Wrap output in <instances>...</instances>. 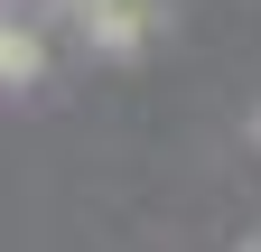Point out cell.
Masks as SVG:
<instances>
[{"label": "cell", "mask_w": 261, "mask_h": 252, "mask_svg": "<svg viewBox=\"0 0 261 252\" xmlns=\"http://www.w3.org/2000/svg\"><path fill=\"white\" fill-rule=\"evenodd\" d=\"M159 10H168V0H75V19H84V38L93 47H112V56H130L159 28Z\"/></svg>", "instance_id": "obj_1"}, {"label": "cell", "mask_w": 261, "mask_h": 252, "mask_svg": "<svg viewBox=\"0 0 261 252\" xmlns=\"http://www.w3.org/2000/svg\"><path fill=\"white\" fill-rule=\"evenodd\" d=\"M0 75H10V84H38V75H47L38 28H10V38H0Z\"/></svg>", "instance_id": "obj_2"}, {"label": "cell", "mask_w": 261, "mask_h": 252, "mask_svg": "<svg viewBox=\"0 0 261 252\" xmlns=\"http://www.w3.org/2000/svg\"><path fill=\"white\" fill-rule=\"evenodd\" d=\"M252 252H261V243H252Z\"/></svg>", "instance_id": "obj_3"}]
</instances>
